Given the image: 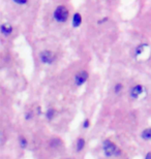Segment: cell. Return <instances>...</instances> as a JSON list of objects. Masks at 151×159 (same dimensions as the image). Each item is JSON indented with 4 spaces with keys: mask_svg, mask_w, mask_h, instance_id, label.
Listing matches in <instances>:
<instances>
[{
    "mask_svg": "<svg viewBox=\"0 0 151 159\" xmlns=\"http://www.w3.org/2000/svg\"><path fill=\"white\" fill-rule=\"evenodd\" d=\"M15 1L17 2V3H19V4H24V3L27 1V0H15Z\"/></svg>",
    "mask_w": 151,
    "mask_h": 159,
    "instance_id": "cell-14",
    "label": "cell"
},
{
    "mask_svg": "<svg viewBox=\"0 0 151 159\" xmlns=\"http://www.w3.org/2000/svg\"><path fill=\"white\" fill-rule=\"evenodd\" d=\"M84 144H85V141L83 139H78V144H77V150L78 151H81L83 148H84Z\"/></svg>",
    "mask_w": 151,
    "mask_h": 159,
    "instance_id": "cell-9",
    "label": "cell"
},
{
    "mask_svg": "<svg viewBox=\"0 0 151 159\" xmlns=\"http://www.w3.org/2000/svg\"><path fill=\"white\" fill-rule=\"evenodd\" d=\"M21 146H22V148H25L26 147V145H27V142H26V139H25L24 138H21Z\"/></svg>",
    "mask_w": 151,
    "mask_h": 159,
    "instance_id": "cell-11",
    "label": "cell"
},
{
    "mask_svg": "<svg viewBox=\"0 0 151 159\" xmlns=\"http://www.w3.org/2000/svg\"><path fill=\"white\" fill-rule=\"evenodd\" d=\"M88 126H89V121H88V119H86L84 124H83V127H84V128H88Z\"/></svg>",
    "mask_w": 151,
    "mask_h": 159,
    "instance_id": "cell-13",
    "label": "cell"
},
{
    "mask_svg": "<svg viewBox=\"0 0 151 159\" xmlns=\"http://www.w3.org/2000/svg\"><path fill=\"white\" fill-rule=\"evenodd\" d=\"M142 136H143V139H151V128L144 130L142 133Z\"/></svg>",
    "mask_w": 151,
    "mask_h": 159,
    "instance_id": "cell-8",
    "label": "cell"
},
{
    "mask_svg": "<svg viewBox=\"0 0 151 159\" xmlns=\"http://www.w3.org/2000/svg\"><path fill=\"white\" fill-rule=\"evenodd\" d=\"M142 92H143V87L140 85H138V86H136V87H134L133 90H131V96H133L134 98H137L142 94Z\"/></svg>",
    "mask_w": 151,
    "mask_h": 159,
    "instance_id": "cell-5",
    "label": "cell"
},
{
    "mask_svg": "<svg viewBox=\"0 0 151 159\" xmlns=\"http://www.w3.org/2000/svg\"><path fill=\"white\" fill-rule=\"evenodd\" d=\"M121 88H122V86L120 84L116 85V86H115V92H116V93H118V92L121 90Z\"/></svg>",
    "mask_w": 151,
    "mask_h": 159,
    "instance_id": "cell-12",
    "label": "cell"
},
{
    "mask_svg": "<svg viewBox=\"0 0 151 159\" xmlns=\"http://www.w3.org/2000/svg\"><path fill=\"white\" fill-rule=\"evenodd\" d=\"M54 114H55V111H54V110H49V111H48V113H47L48 119H49V120H52L53 116H54Z\"/></svg>",
    "mask_w": 151,
    "mask_h": 159,
    "instance_id": "cell-10",
    "label": "cell"
},
{
    "mask_svg": "<svg viewBox=\"0 0 151 159\" xmlns=\"http://www.w3.org/2000/svg\"><path fill=\"white\" fill-rule=\"evenodd\" d=\"M54 17L58 22H64L68 17V11L64 6H58L54 12Z\"/></svg>",
    "mask_w": 151,
    "mask_h": 159,
    "instance_id": "cell-2",
    "label": "cell"
},
{
    "mask_svg": "<svg viewBox=\"0 0 151 159\" xmlns=\"http://www.w3.org/2000/svg\"><path fill=\"white\" fill-rule=\"evenodd\" d=\"M12 31V28L9 24H3L1 26V32L3 34H5V35H8V34H11Z\"/></svg>",
    "mask_w": 151,
    "mask_h": 159,
    "instance_id": "cell-6",
    "label": "cell"
},
{
    "mask_svg": "<svg viewBox=\"0 0 151 159\" xmlns=\"http://www.w3.org/2000/svg\"><path fill=\"white\" fill-rule=\"evenodd\" d=\"M146 159H151V152H149V153L146 155Z\"/></svg>",
    "mask_w": 151,
    "mask_h": 159,
    "instance_id": "cell-15",
    "label": "cell"
},
{
    "mask_svg": "<svg viewBox=\"0 0 151 159\" xmlns=\"http://www.w3.org/2000/svg\"><path fill=\"white\" fill-rule=\"evenodd\" d=\"M40 59L44 63H52L54 60V55L49 51H45L40 54Z\"/></svg>",
    "mask_w": 151,
    "mask_h": 159,
    "instance_id": "cell-4",
    "label": "cell"
},
{
    "mask_svg": "<svg viewBox=\"0 0 151 159\" xmlns=\"http://www.w3.org/2000/svg\"><path fill=\"white\" fill-rule=\"evenodd\" d=\"M87 79H88V74L86 71H81L80 74H78L75 77V82H76V84L78 85V86H81L83 85L84 83L87 81Z\"/></svg>",
    "mask_w": 151,
    "mask_h": 159,
    "instance_id": "cell-3",
    "label": "cell"
},
{
    "mask_svg": "<svg viewBox=\"0 0 151 159\" xmlns=\"http://www.w3.org/2000/svg\"><path fill=\"white\" fill-rule=\"evenodd\" d=\"M81 16H80L79 14H76L75 16H73V25L75 27H78L80 24H81Z\"/></svg>",
    "mask_w": 151,
    "mask_h": 159,
    "instance_id": "cell-7",
    "label": "cell"
},
{
    "mask_svg": "<svg viewBox=\"0 0 151 159\" xmlns=\"http://www.w3.org/2000/svg\"><path fill=\"white\" fill-rule=\"evenodd\" d=\"M104 151L106 156H113V155H118L120 153V151L118 150L117 147L113 144L111 141H105L104 142Z\"/></svg>",
    "mask_w": 151,
    "mask_h": 159,
    "instance_id": "cell-1",
    "label": "cell"
}]
</instances>
